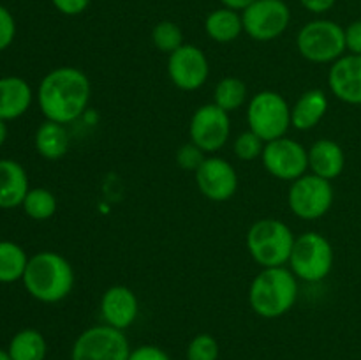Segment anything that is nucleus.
<instances>
[{
	"label": "nucleus",
	"instance_id": "nucleus-1",
	"mask_svg": "<svg viewBox=\"0 0 361 360\" xmlns=\"http://www.w3.org/2000/svg\"><path fill=\"white\" fill-rule=\"evenodd\" d=\"M92 85L87 74L73 66L55 67L41 80L37 104L46 120L67 126L88 108Z\"/></svg>",
	"mask_w": 361,
	"mask_h": 360
},
{
	"label": "nucleus",
	"instance_id": "nucleus-2",
	"mask_svg": "<svg viewBox=\"0 0 361 360\" xmlns=\"http://www.w3.org/2000/svg\"><path fill=\"white\" fill-rule=\"evenodd\" d=\"M74 279V268L66 256L55 251H41L28 258L21 281L32 299L42 304H56L71 295Z\"/></svg>",
	"mask_w": 361,
	"mask_h": 360
},
{
	"label": "nucleus",
	"instance_id": "nucleus-3",
	"mask_svg": "<svg viewBox=\"0 0 361 360\" xmlns=\"http://www.w3.org/2000/svg\"><path fill=\"white\" fill-rule=\"evenodd\" d=\"M298 299V277L286 267L263 268L252 279L249 304L254 313L267 320L284 316Z\"/></svg>",
	"mask_w": 361,
	"mask_h": 360
},
{
	"label": "nucleus",
	"instance_id": "nucleus-4",
	"mask_svg": "<svg viewBox=\"0 0 361 360\" xmlns=\"http://www.w3.org/2000/svg\"><path fill=\"white\" fill-rule=\"evenodd\" d=\"M295 233L281 219L264 217L254 222L245 236V246L250 258L261 268L284 267L289 263Z\"/></svg>",
	"mask_w": 361,
	"mask_h": 360
},
{
	"label": "nucleus",
	"instance_id": "nucleus-5",
	"mask_svg": "<svg viewBox=\"0 0 361 360\" xmlns=\"http://www.w3.org/2000/svg\"><path fill=\"white\" fill-rule=\"evenodd\" d=\"M296 48L305 60L312 64H334L344 56L345 30L331 20H312L300 28Z\"/></svg>",
	"mask_w": 361,
	"mask_h": 360
},
{
	"label": "nucleus",
	"instance_id": "nucleus-6",
	"mask_svg": "<svg viewBox=\"0 0 361 360\" xmlns=\"http://www.w3.org/2000/svg\"><path fill=\"white\" fill-rule=\"evenodd\" d=\"M335 253L330 240L317 232H305L296 236L289 268L305 282H321L334 268Z\"/></svg>",
	"mask_w": 361,
	"mask_h": 360
},
{
	"label": "nucleus",
	"instance_id": "nucleus-7",
	"mask_svg": "<svg viewBox=\"0 0 361 360\" xmlns=\"http://www.w3.org/2000/svg\"><path fill=\"white\" fill-rule=\"evenodd\" d=\"M247 124L264 143L279 140L291 127V106L279 92L261 90L247 106Z\"/></svg>",
	"mask_w": 361,
	"mask_h": 360
},
{
	"label": "nucleus",
	"instance_id": "nucleus-8",
	"mask_svg": "<svg viewBox=\"0 0 361 360\" xmlns=\"http://www.w3.org/2000/svg\"><path fill=\"white\" fill-rule=\"evenodd\" d=\"M335 200L331 180L305 173L293 180L288 191L289 210L303 221H316L330 212Z\"/></svg>",
	"mask_w": 361,
	"mask_h": 360
},
{
	"label": "nucleus",
	"instance_id": "nucleus-9",
	"mask_svg": "<svg viewBox=\"0 0 361 360\" xmlns=\"http://www.w3.org/2000/svg\"><path fill=\"white\" fill-rule=\"evenodd\" d=\"M130 346L123 330L95 325L81 332L71 349V360H129Z\"/></svg>",
	"mask_w": 361,
	"mask_h": 360
},
{
	"label": "nucleus",
	"instance_id": "nucleus-10",
	"mask_svg": "<svg viewBox=\"0 0 361 360\" xmlns=\"http://www.w3.org/2000/svg\"><path fill=\"white\" fill-rule=\"evenodd\" d=\"M243 32L257 42L275 41L288 30L291 9L284 0H256L242 11Z\"/></svg>",
	"mask_w": 361,
	"mask_h": 360
},
{
	"label": "nucleus",
	"instance_id": "nucleus-11",
	"mask_svg": "<svg viewBox=\"0 0 361 360\" xmlns=\"http://www.w3.org/2000/svg\"><path fill=\"white\" fill-rule=\"evenodd\" d=\"M231 119L229 113L219 108L214 102L200 106L192 113L189 122L190 143L203 152H219L229 140Z\"/></svg>",
	"mask_w": 361,
	"mask_h": 360
},
{
	"label": "nucleus",
	"instance_id": "nucleus-12",
	"mask_svg": "<svg viewBox=\"0 0 361 360\" xmlns=\"http://www.w3.org/2000/svg\"><path fill=\"white\" fill-rule=\"evenodd\" d=\"M261 161L271 176L293 182L309 169V150L300 141L282 136L264 145Z\"/></svg>",
	"mask_w": 361,
	"mask_h": 360
},
{
	"label": "nucleus",
	"instance_id": "nucleus-13",
	"mask_svg": "<svg viewBox=\"0 0 361 360\" xmlns=\"http://www.w3.org/2000/svg\"><path fill=\"white\" fill-rule=\"evenodd\" d=\"M168 76L180 90H200L210 76V62L207 53L194 44H182L169 55Z\"/></svg>",
	"mask_w": 361,
	"mask_h": 360
},
{
	"label": "nucleus",
	"instance_id": "nucleus-14",
	"mask_svg": "<svg viewBox=\"0 0 361 360\" xmlns=\"http://www.w3.org/2000/svg\"><path fill=\"white\" fill-rule=\"evenodd\" d=\"M194 173H196L197 189L210 201L222 203L231 200L238 191V173L235 166L219 155L204 157Z\"/></svg>",
	"mask_w": 361,
	"mask_h": 360
},
{
	"label": "nucleus",
	"instance_id": "nucleus-15",
	"mask_svg": "<svg viewBox=\"0 0 361 360\" xmlns=\"http://www.w3.org/2000/svg\"><path fill=\"white\" fill-rule=\"evenodd\" d=\"M140 314V300L130 288L122 284L111 286L101 296V318L106 325L126 330Z\"/></svg>",
	"mask_w": 361,
	"mask_h": 360
},
{
	"label": "nucleus",
	"instance_id": "nucleus-16",
	"mask_svg": "<svg viewBox=\"0 0 361 360\" xmlns=\"http://www.w3.org/2000/svg\"><path fill=\"white\" fill-rule=\"evenodd\" d=\"M330 90L338 101L348 104H361V55L341 56L328 73Z\"/></svg>",
	"mask_w": 361,
	"mask_h": 360
},
{
	"label": "nucleus",
	"instance_id": "nucleus-17",
	"mask_svg": "<svg viewBox=\"0 0 361 360\" xmlns=\"http://www.w3.org/2000/svg\"><path fill=\"white\" fill-rule=\"evenodd\" d=\"M34 92L27 80L20 76L0 78V119L9 122L23 116L30 109Z\"/></svg>",
	"mask_w": 361,
	"mask_h": 360
},
{
	"label": "nucleus",
	"instance_id": "nucleus-18",
	"mask_svg": "<svg viewBox=\"0 0 361 360\" xmlns=\"http://www.w3.org/2000/svg\"><path fill=\"white\" fill-rule=\"evenodd\" d=\"M310 173L326 180H335L341 176L345 168V154L337 141L330 138L314 141L309 148Z\"/></svg>",
	"mask_w": 361,
	"mask_h": 360
},
{
	"label": "nucleus",
	"instance_id": "nucleus-19",
	"mask_svg": "<svg viewBox=\"0 0 361 360\" xmlns=\"http://www.w3.org/2000/svg\"><path fill=\"white\" fill-rule=\"evenodd\" d=\"M30 191L28 175L14 159H0V208L21 207Z\"/></svg>",
	"mask_w": 361,
	"mask_h": 360
},
{
	"label": "nucleus",
	"instance_id": "nucleus-20",
	"mask_svg": "<svg viewBox=\"0 0 361 360\" xmlns=\"http://www.w3.org/2000/svg\"><path fill=\"white\" fill-rule=\"evenodd\" d=\"M328 112V97L321 88L303 92L291 106V126L298 131H310L324 119Z\"/></svg>",
	"mask_w": 361,
	"mask_h": 360
},
{
	"label": "nucleus",
	"instance_id": "nucleus-21",
	"mask_svg": "<svg viewBox=\"0 0 361 360\" xmlns=\"http://www.w3.org/2000/svg\"><path fill=\"white\" fill-rule=\"evenodd\" d=\"M34 145L41 157L48 159V161H59L69 152V131L63 124L44 120L35 131Z\"/></svg>",
	"mask_w": 361,
	"mask_h": 360
},
{
	"label": "nucleus",
	"instance_id": "nucleus-22",
	"mask_svg": "<svg viewBox=\"0 0 361 360\" xmlns=\"http://www.w3.org/2000/svg\"><path fill=\"white\" fill-rule=\"evenodd\" d=\"M204 32L212 41L219 44H228L236 41L243 32L242 14L229 7H219L212 11L204 20Z\"/></svg>",
	"mask_w": 361,
	"mask_h": 360
},
{
	"label": "nucleus",
	"instance_id": "nucleus-23",
	"mask_svg": "<svg viewBox=\"0 0 361 360\" xmlns=\"http://www.w3.org/2000/svg\"><path fill=\"white\" fill-rule=\"evenodd\" d=\"M11 360H44L48 353L44 335L35 328H23L13 335L7 348Z\"/></svg>",
	"mask_w": 361,
	"mask_h": 360
},
{
	"label": "nucleus",
	"instance_id": "nucleus-24",
	"mask_svg": "<svg viewBox=\"0 0 361 360\" xmlns=\"http://www.w3.org/2000/svg\"><path fill=\"white\" fill-rule=\"evenodd\" d=\"M27 263L28 256L20 244L0 240V282L2 284L21 281Z\"/></svg>",
	"mask_w": 361,
	"mask_h": 360
},
{
	"label": "nucleus",
	"instance_id": "nucleus-25",
	"mask_svg": "<svg viewBox=\"0 0 361 360\" xmlns=\"http://www.w3.org/2000/svg\"><path fill=\"white\" fill-rule=\"evenodd\" d=\"M247 101V85L245 81L236 76H226L215 85L214 90V104L224 112L231 113L235 109L242 108Z\"/></svg>",
	"mask_w": 361,
	"mask_h": 360
},
{
	"label": "nucleus",
	"instance_id": "nucleus-26",
	"mask_svg": "<svg viewBox=\"0 0 361 360\" xmlns=\"http://www.w3.org/2000/svg\"><path fill=\"white\" fill-rule=\"evenodd\" d=\"M21 207L25 214L34 221H48L56 212V198L46 187H34L27 193Z\"/></svg>",
	"mask_w": 361,
	"mask_h": 360
},
{
	"label": "nucleus",
	"instance_id": "nucleus-27",
	"mask_svg": "<svg viewBox=\"0 0 361 360\" xmlns=\"http://www.w3.org/2000/svg\"><path fill=\"white\" fill-rule=\"evenodd\" d=\"M152 42H154V46L159 52L168 53V55H171V53L176 52L180 46L185 44V42H183V32L182 28H180V25L169 20L159 21V23L155 25L154 30H152Z\"/></svg>",
	"mask_w": 361,
	"mask_h": 360
},
{
	"label": "nucleus",
	"instance_id": "nucleus-28",
	"mask_svg": "<svg viewBox=\"0 0 361 360\" xmlns=\"http://www.w3.org/2000/svg\"><path fill=\"white\" fill-rule=\"evenodd\" d=\"M219 342L210 334H197L187 346V360H219Z\"/></svg>",
	"mask_w": 361,
	"mask_h": 360
},
{
	"label": "nucleus",
	"instance_id": "nucleus-29",
	"mask_svg": "<svg viewBox=\"0 0 361 360\" xmlns=\"http://www.w3.org/2000/svg\"><path fill=\"white\" fill-rule=\"evenodd\" d=\"M264 141L257 136L252 131H243L242 134H238V138L235 140L233 145V150L235 155L242 161H254V159L261 157L264 150Z\"/></svg>",
	"mask_w": 361,
	"mask_h": 360
},
{
	"label": "nucleus",
	"instance_id": "nucleus-30",
	"mask_svg": "<svg viewBox=\"0 0 361 360\" xmlns=\"http://www.w3.org/2000/svg\"><path fill=\"white\" fill-rule=\"evenodd\" d=\"M204 161V152L197 148L194 143H187L176 150V164L187 172H196Z\"/></svg>",
	"mask_w": 361,
	"mask_h": 360
},
{
	"label": "nucleus",
	"instance_id": "nucleus-31",
	"mask_svg": "<svg viewBox=\"0 0 361 360\" xmlns=\"http://www.w3.org/2000/svg\"><path fill=\"white\" fill-rule=\"evenodd\" d=\"M16 37V20L6 6L0 4V52L9 48Z\"/></svg>",
	"mask_w": 361,
	"mask_h": 360
},
{
	"label": "nucleus",
	"instance_id": "nucleus-32",
	"mask_svg": "<svg viewBox=\"0 0 361 360\" xmlns=\"http://www.w3.org/2000/svg\"><path fill=\"white\" fill-rule=\"evenodd\" d=\"M129 360H171L168 353L154 344H143L136 349H130Z\"/></svg>",
	"mask_w": 361,
	"mask_h": 360
},
{
	"label": "nucleus",
	"instance_id": "nucleus-33",
	"mask_svg": "<svg viewBox=\"0 0 361 360\" xmlns=\"http://www.w3.org/2000/svg\"><path fill=\"white\" fill-rule=\"evenodd\" d=\"M90 2L92 0H51L55 9L66 16H78V14L85 13Z\"/></svg>",
	"mask_w": 361,
	"mask_h": 360
},
{
	"label": "nucleus",
	"instance_id": "nucleus-34",
	"mask_svg": "<svg viewBox=\"0 0 361 360\" xmlns=\"http://www.w3.org/2000/svg\"><path fill=\"white\" fill-rule=\"evenodd\" d=\"M345 30V48L353 55H361V20L353 21Z\"/></svg>",
	"mask_w": 361,
	"mask_h": 360
},
{
	"label": "nucleus",
	"instance_id": "nucleus-35",
	"mask_svg": "<svg viewBox=\"0 0 361 360\" xmlns=\"http://www.w3.org/2000/svg\"><path fill=\"white\" fill-rule=\"evenodd\" d=\"M312 14H324L337 4V0H298Z\"/></svg>",
	"mask_w": 361,
	"mask_h": 360
},
{
	"label": "nucleus",
	"instance_id": "nucleus-36",
	"mask_svg": "<svg viewBox=\"0 0 361 360\" xmlns=\"http://www.w3.org/2000/svg\"><path fill=\"white\" fill-rule=\"evenodd\" d=\"M256 0H221V4L224 7H229V9L235 11H243L245 7H249L250 4H254Z\"/></svg>",
	"mask_w": 361,
	"mask_h": 360
},
{
	"label": "nucleus",
	"instance_id": "nucleus-37",
	"mask_svg": "<svg viewBox=\"0 0 361 360\" xmlns=\"http://www.w3.org/2000/svg\"><path fill=\"white\" fill-rule=\"evenodd\" d=\"M6 140H7V122L0 119V147L6 143Z\"/></svg>",
	"mask_w": 361,
	"mask_h": 360
},
{
	"label": "nucleus",
	"instance_id": "nucleus-38",
	"mask_svg": "<svg viewBox=\"0 0 361 360\" xmlns=\"http://www.w3.org/2000/svg\"><path fill=\"white\" fill-rule=\"evenodd\" d=\"M0 360H11V356H9V353H7V349L0 348Z\"/></svg>",
	"mask_w": 361,
	"mask_h": 360
}]
</instances>
